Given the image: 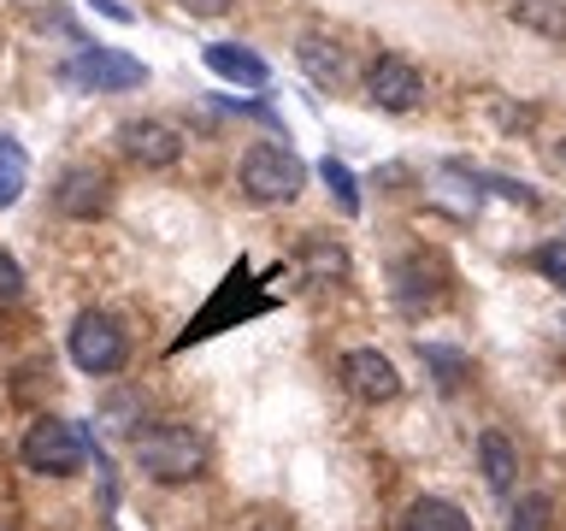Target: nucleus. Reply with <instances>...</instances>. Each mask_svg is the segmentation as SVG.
Segmentation results:
<instances>
[{
    "label": "nucleus",
    "instance_id": "1",
    "mask_svg": "<svg viewBox=\"0 0 566 531\" xmlns=\"http://www.w3.org/2000/svg\"><path fill=\"white\" fill-rule=\"evenodd\" d=\"M272 308H277V295L260 290L254 272H248V260H237V266H230V278L212 290V301L184 325V336H171V354L207 343V336H219V331H237V325H248V319H260V313H272Z\"/></svg>",
    "mask_w": 566,
    "mask_h": 531
},
{
    "label": "nucleus",
    "instance_id": "2",
    "mask_svg": "<svg viewBox=\"0 0 566 531\" xmlns=\"http://www.w3.org/2000/svg\"><path fill=\"white\" fill-rule=\"evenodd\" d=\"M130 455L154 485H189V478L207 472V437L184 419H154L148 431H136Z\"/></svg>",
    "mask_w": 566,
    "mask_h": 531
},
{
    "label": "nucleus",
    "instance_id": "3",
    "mask_svg": "<svg viewBox=\"0 0 566 531\" xmlns=\"http://www.w3.org/2000/svg\"><path fill=\"white\" fill-rule=\"evenodd\" d=\"M18 460H24L35 478H71V472L88 467V437H83V425L42 414L24 431V442H18Z\"/></svg>",
    "mask_w": 566,
    "mask_h": 531
},
{
    "label": "nucleus",
    "instance_id": "4",
    "mask_svg": "<svg viewBox=\"0 0 566 531\" xmlns=\"http://www.w3.org/2000/svg\"><path fill=\"white\" fill-rule=\"evenodd\" d=\"M301 184H307V166L283 148V142H254L242 154V189L254 207H290Z\"/></svg>",
    "mask_w": 566,
    "mask_h": 531
},
{
    "label": "nucleus",
    "instance_id": "5",
    "mask_svg": "<svg viewBox=\"0 0 566 531\" xmlns=\"http://www.w3.org/2000/svg\"><path fill=\"white\" fill-rule=\"evenodd\" d=\"M71 361H77V372H88V378H106V372H118L130 361V336H124V325L113 313L88 308V313L71 319Z\"/></svg>",
    "mask_w": 566,
    "mask_h": 531
},
{
    "label": "nucleus",
    "instance_id": "6",
    "mask_svg": "<svg viewBox=\"0 0 566 531\" xmlns=\"http://www.w3.org/2000/svg\"><path fill=\"white\" fill-rule=\"evenodd\" d=\"M65 83L71 88H88V95H124V88H142L148 83V65L130 60L118 48H77V60L65 65Z\"/></svg>",
    "mask_w": 566,
    "mask_h": 531
},
{
    "label": "nucleus",
    "instance_id": "7",
    "mask_svg": "<svg viewBox=\"0 0 566 531\" xmlns=\"http://www.w3.org/2000/svg\"><path fill=\"white\" fill-rule=\"evenodd\" d=\"M366 95L384 106V113H413L424 101V77L413 60H401V53H378L366 71Z\"/></svg>",
    "mask_w": 566,
    "mask_h": 531
},
{
    "label": "nucleus",
    "instance_id": "8",
    "mask_svg": "<svg viewBox=\"0 0 566 531\" xmlns=\"http://www.w3.org/2000/svg\"><path fill=\"white\" fill-rule=\"evenodd\" d=\"M336 372H343V389H348V396H360V402H396L401 396V372L378 348H348Z\"/></svg>",
    "mask_w": 566,
    "mask_h": 531
},
{
    "label": "nucleus",
    "instance_id": "9",
    "mask_svg": "<svg viewBox=\"0 0 566 531\" xmlns=\"http://www.w3.org/2000/svg\"><path fill=\"white\" fill-rule=\"evenodd\" d=\"M118 148L130 154L136 166L166 171V166H177V154H184V136L159 118H130V124H118Z\"/></svg>",
    "mask_w": 566,
    "mask_h": 531
},
{
    "label": "nucleus",
    "instance_id": "10",
    "mask_svg": "<svg viewBox=\"0 0 566 531\" xmlns=\"http://www.w3.org/2000/svg\"><path fill=\"white\" fill-rule=\"evenodd\" d=\"M53 207H60L65 219H101V212L113 207V177L95 171V166H71V171H60Z\"/></svg>",
    "mask_w": 566,
    "mask_h": 531
},
{
    "label": "nucleus",
    "instance_id": "11",
    "mask_svg": "<svg viewBox=\"0 0 566 531\" xmlns=\"http://www.w3.org/2000/svg\"><path fill=\"white\" fill-rule=\"evenodd\" d=\"M201 60H207L212 77H224V83H242V88H265V83H272V65H265L254 48L212 42V48H201Z\"/></svg>",
    "mask_w": 566,
    "mask_h": 531
},
{
    "label": "nucleus",
    "instance_id": "12",
    "mask_svg": "<svg viewBox=\"0 0 566 531\" xmlns=\"http://www.w3.org/2000/svg\"><path fill=\"white\" fill-rule=\"evenodd\" d=\"M396 301H401L407 313L437 308V301H442V266H437V260H424V254L401 260V266H396Z\"/></svg>",
    "mask_w": 566,
    "mask_h": 531
},
{
    "label": "nucleus",
    "instance_id": "13",
    "mask_svg": "<svg viewBox=\"0 0 566 531\" xmlns=\"http://www.w3.org/2000/svg\"><path fill=\"white\" fill-rule=\"evenodd\" d=\"M401 531H472V520L454 502H442V496H419V502H407Z\"/></svg>",
    "mask_w": 566,
    "mask_h": 531
},
{
    "label": "nucleus",
    "instance_id": "14",
    "mask_svg": "<svg viewBox=\"0 0 566 531\" xmlns=\"http://www.w3.org/2000/svg\"><path fill=\"white\" fill-rule=\"evenodd\" d=\"M478 460H484V485H490L495 496H507L513 472H520V455H513V442H507L502 431H484V437H478Z\"/></svg>",
    "mask_w": 566,
    "mask_h": 531
},
{
    "label": "nucleus",
    "instance_id": "15",
    "mask_svg": "<svg viewBox=\"0 0 566 531\" xmlns=\"http://www.w3.org/2000/svg\"><path fill=\"white\" fill-rule=\"evenodd\" d=\"M513 24L548 35V42H566V0H513L507 7Z\"/></svg>",
    "mask_w": 566,
    "mask_h": 531
},
{
    "label": "nucleus",
    "instance_id": "16",
    "mask_svg": "<svg viewBox=\"0 0 566 531\" xmlns=\"http://www.w3.org/2000/svg\"><path fill=\"white\" fill-rule=\"evenodd\" d=\"M301 260H307V278H313V283L348 278V254H343L331 237H307V242H301Z\"/></svg>",
    "mask_w": 566,
    "mask_h": 531
},
{
    "label": "nucleus",
    "instance_id": "17",
    "mask_svg": "<svg viewBox=\"0 0 566 531\" xmlns=\"http://www.w3.org/2000/svg\"><path fill=\"white\" fill-rule=\"evenodd\" d=\"M30 184V154L18 148L12 136H0V207H12Z\"/></svg>",
    "mask_w": 566,
    "mask_h": 531
},
{
    "label": "nucleus",
    "instance_id": "18",
    "mask_svg": "<svg viewBox=\"0 0 566 531\" xmlns=\"http://www.w3.org/2000/svg\"><path fill=\"white\" fill-rule=\"evenodd\" d=\"M301 65H307L318 83H343V77H348L343 48H336V42H301Z\"/></svg>",
    "mask_w": 566,
    "mask_h": 531
},
{
    "label": "nucleus",
    "instance_id": "19",
    "mask_svg": "<svg viewBox=\"0 0 566 531\" xmlns=\"http://www.w3.org/2000/svg\"><path fill=\"white\" fill-rule=\"evenodd\" d=\"M419 354H424V366L437 372L442 389H460V378H467V354H460V348H442V343H419Z\"/></svg>",
    "mask_w": 566,
    "mask_h": 531
},
{
    "label": "nucleus",
    "instance_id": "20",
    "mask_svg": "<svg viewBox=\"0 0 566 531\" xmlns=\"http://www.w3.org/2000/svg\"><path fill=\"white\" fill-rule=\"evenodd\" d=\"M318 177H325V189L336 195V207L354 219V212H360V184H354V171L343 166V159H325V166H318Z\"/></svg>",
    "mask_w": 566,
    "mask_h": 531
},
{
    "label": "nucleus",
    "instance_id": "21",
    "mask_svg": "<svg viewBox=\"0 0 566 531\" xmlns=\"http://www.w3.org/2000/svg\"><path fill=\"white\" fill-rule=\"evenodd\" d=\"M548 513H555V502H548V496H525V502L513 508L507 531H548Z\"/></svg>",
    "mask_w": 566,
    "mask_h": 531
},
{
    "label": "nucleus",
    "instance_id": "22",
    "mask_svg": "<svg viewBox=\"0 0 566 531\" xmlns=\"http://www.w3.org/2000/svg\"><path fill=\"white\" fill-rule=\"evenodd\" d=\"M537 272H543L548 283H560V290H566V242H548V248H537Z\"/></svg>",
    "mask_w": 566,
    "mask_h": 531
},
{
    "label": "nucleus",
    "instance_id": "23",
    "mask_svg": "<svg viewBox=\"0 0 566 531\" xmlns=\"http://www.w3.org/2000/svg\"><path fill=\"white\" fill-rule=\"evenodd\" d=\"M18 295H24V266L0 248V301H18Z\"/></svg>",
    "mask_w": 566,
    "mask_h": 531
},
{
    "label": "nucleus",
    "instance_id": "24",
    "mask_svg": "<svg viewBox=\"0 0 566 531\" xmlns=\"http://www.w3.org/2000/svg\"><path fill=\"white\" fill-rule=\"evenodd\" d=\"M88 12H101V18H113V24H136V12L124 7V0H83Z\"/></svg>",
    "mask_w": 566,
    "mask_h": 531
},
{
    "label": "nucleus",
    "instance_id": "25",
    "mask_svg": "<svg viewBox=\"0 0 566 531\" xmlns=\"http://www.w3.org/2000/svg\"><path fill=\"white\" fill-rule=\"evenodd\" d=\"M177 7H184L189 18H219V12L230 7V0H177Z\"/></svg>",
    "mask_w": 566,
    "mask_h": 531
},
{
    "label": "nucleus",
    "instance_id": "26",
    "mask_svg": "<svg viewBox=\"0 0 566 531\" xmlns=\"http://www.w3.org/2000/svg\"><path fill=\"white\" fill-rule=\"evenodd\" d=\"M0 531H12V525H7V520H0Z\"/></svg>",
    "mask_w": 566,
    "mask_h": 531
}]
</instances>
